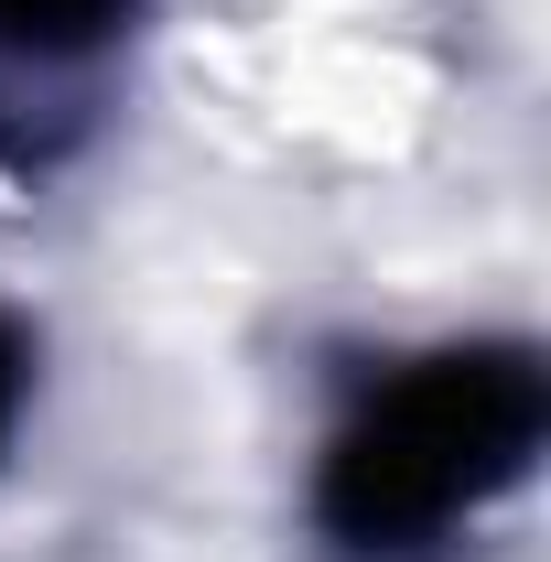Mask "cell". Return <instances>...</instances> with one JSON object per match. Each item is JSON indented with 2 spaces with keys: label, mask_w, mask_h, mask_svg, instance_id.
I'll use <instances>...</instances> for the list:
<instances>
[{
  "label": "cell",
  "mask_w": 551,
  "mask_h": 562,
  "mask_svg": "<svg viewBox=\"0 0 551 562\" xmlns=\"http://www.w3.org/2000/svg\"><path fill=\"white\" fill-rule=\"evenodd\" d=\"M541 422L551 379L530 347H443L346 412V432L325 443V476H314V519L357 562L432 552L465 508L530 476Z\"/></svg>",
  "instance_id": "cell-1"
},
{
  "label": "cell",
  "mask_w": 551,
  "mask_h": 562,
  "mask_svg": "<svg viewBox=\"0 0 551 562\" xmlns=\"http://www.w3.org/2000/svg\"><path fill=\"white\" fill-rule=\"evenodd\" d=\"M140 0H0V55H33V66H76L98 55Z\"/></svg>",
  "instance_id": "cell-2"
},
{
  "label": "cell",
  "mask_w": 551,
  "mask_h": 562,
  "mask_svg": "<svg viewBox=\"0 0 551 562\" xmlns=\"http://www.w3.org/2000/svg\"><path fill=\"white\" fill-rule=\"evenodd\" d=\"M22 401H33V336L0 314V443H11V422H22Z\"/></svg>",
  "instance_id": "cell-3"
}]
</instances>
